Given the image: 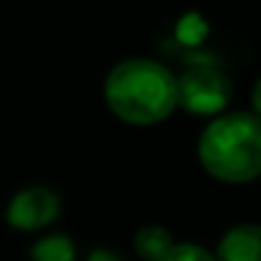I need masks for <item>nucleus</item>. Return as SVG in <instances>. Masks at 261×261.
<instances>
[{"mask_svg":"<svg viewBox=\"0 0 261 261\" xmlns=\"http://www.w3.org/2000/svg\"><path fill=\"white\" fill-rule=\"evenodd\" d=\"M104 101L132 126H152L177 110V79L154 59H124L107 73Z\"/></svg>","mask_w":261,"mask_h":261,"instance_id":"1","label":"nucleus"},{"mask_svg":"<svg viewBox=\"0 0 261 261\" xmlns=\"http://www.w3.org/2000/svg\"><path fill=\"white\" fill-rule=\"evenodd\" d=\"M62 199L51 186H25L9 199L6 205V222L14 230L37 233L59 219Z\"/></svg>","mask_w":261,"mask_h":261,"instance_id":"4","label":"nucleus"},{"mask_svg":"<svg viewBox=\"0 0 261 261\" xmlns=\"http://www.w3.org/2000/svg\"><path fill=\"white\" fill-rule=\"evenodd\" d=\"M31 261H76V244L65 233H48L31 244Z\"/></svg>","mask_w":261,"mask_h":261,"instance_id":"7","label":"nucleus"},{"mask_svg":"<svg viewBox=\"0 0 261 261\" xmlns=\"http://www.w3.org/2000/svg\"><path fill=\"white\" fill-rule=\"evenodd\" d=\"M87 261H124V258L115 255L113 250H107V247H98V250H93V253L87 255Z\"/></svg>","mask_w":261,"mask_h":261,"instance_id":"9","label":"nucleus"},{"mask_svg":"<svg viewBox=\"0 0 261 261\" xmlns=\"http://www.w3.org/2000/svg\"><path fill=\"white\" fill-rule=\"evenodd\" d=\"M250 101H253V115H258V118H261V79L255 82V87H253V98H250Z\"/></svg>","mask_w":261,"mask_h":261,"instance_id":"10","label":"nucleus"},{"mask_svg":"<svg viewBox=\"0 0 261 261\" xmlns=\"http://www.w3.org/2000/svg\"><path fill=\"white\" fill-rule=\"evenodd\" d=\"M163 261H216V258H214V253H208V250L199 247V244L182 242V244H174L171 253L166 255Z\"/></svg>","mask_w":261,"mask_h":261,"instance_id":"8","label":"nucleus"},{"mask_svg":"<svg viewBox=\"0 0 261 261\" xmlns=\"http://www.w3.org/2000/svg\"><path fill=\"white\" fill-rule=\"evenodd\" d=\"M216 261H261V225H236L219 239Z\"/></svg>","mask_w":261,"mask_h":261,"instance_id":"5","label":"nucleus"},{"mask_svg":"<svg viewBox=\"0 0 261 261\" xmlns=\"http://www.w3.org/2000/svg\"><path fill=\"white\" fill-rule=\"evenodd\" d=\"M202 169L222 182L261 177V118L253 113H222L202 129L197 143Z\"/></svg>","mask_w":261,"mask_h":261,"instance_id":"2","label":"nucleus"},{"mask_svg":"<svg viewBox=\"0 0 261 261\" xmlns=\"http://www.w3.org/2000/svg\"><path fill=\"white\" fill-rule=\"evenodd\" d=\"M233 98V85L219 68H191L177 79V107L191 115H222Z\"/></svg>","mask_w":261,"mask_h":261,"instance_id":"3","label":"nucleus"},{"mask_svg":"<svg viewBox=\"0 0 261 261\" xmlns=\"http://www.w3.org/2000/svg\"><path fill=\"white\" fill-rule=\"evenodd\" d=\"M132 244H135V253L143 261H163L177 242L171 239V233L163 225H146L135 233V242Z\"/></svg>","mask_w":261,"mask_h":261,"instance_id":"6","label":"nucleus"}]
</instances>
